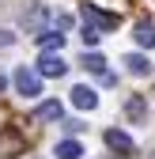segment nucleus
<instances>
[{
	"mask_svg": "<svg viewBox=\"0 0 155 159\" xmlns=\"http://www.w3.org/2000/svg\"><path fill=\"white\" fill-rule=\"evenodd\" d=\"M15 91L23 98H38V95H42V76H38L30 65H19L15 68Z\"/></svg>",
	"mask_w": 155,
	"mask_h": 159,
	"instance_id": "obj_1",
	"label": "nucleus"
},
{
	"mask_svg": "<svg viewBox=\"0 0 155 159\" xmlns=\"http://www.w3.org/2000/svg\"><path fill=\"white\" fill-rule=\"evenodd\" d=\"M102 140H106V148H113L117 155H136V144H132V136H125L121 129H106V133H102Z\"/></svg>",
	"mask_w": 155,
	"mask_h": 159,
	"instance_id": "obj_2",
	"label": "nucleus"
},
{
	"mask_svg": "<svg viewBox=\"0 0 155 159\" xmlns=\"http://www.w3.org/2000/svg\"><path fill=\"white\" fill-rule=\"evenodd\" d=\"M83 15H87V23H91V27H99V30H113V27H117V15L99 11L95 4H83Z\"/></svg>",
	"mask_w": 155,
	"mask_h": 159,
	"instance_id": "obj_3",
	"label": "nucleus"
},
{
	"mask_svg": "<svg viewBox=\"0 0 155 159\" xmlns=\"http://www.w3.org/2000/svg\"><path fill=\"white\" fill-rule=\"evenodd\" d=\"M72 106H80V110H95V106H99V95H95L91 87H83V84H76V87H72Z\"/></svg>",
	"mask_w": 155,
	"mask_h": 159,
	"instance_id": "obj_4",
	"label": "nucleus"
},
{
	"mask_svg": "<svg viewBox=\"0 0 155 159\" xmlns=\"http://www.w3.org/2000/svg\"><path fill=\"white\" fill-rule=\"evenodd\" d=\"M38 72L57 80V76H64V61H61L57 53H42V61H38Z\"/></svg>",
	"mask_w": 155,
	"mask_h": 159,
	"instance_id": "obj_5",
	"label": "nucleus"
},
{
	"mask_svg": "<svg viewBox=\"0 0 155 159\" xmlns=\"http://www.w3.org/2000/svg\"><path fill=\"white\" fill-rule=\"evenodd\" d=\"M64 46V34H57V30H38V49L42 53H57Z\"/></svg>",
	"mask_w": 155,
	"mask_h": 159,
	"instance_id": "obj_6",
	"label": "nucleus"
},
{
	"mask_svg": "<svg viewBox=\"0 0 155 159\" xmlns=\"http://www.w3.org/2000/svg\"><path fill=\"white\" fill-rule=\"evenodd\" d=\"M132 38H136L144 49H151V46H155V23H151V19H140L136 30H132Z\"/></svg>",
	"mask_w": 155,
	"mask_h": 159,
	"instance_id": "obj_7",
	"label": "nucleus"
},
{
	"mask_svg": "<svg viewBox=\"0 0 155 159\" xmlns=\"http://www.w3.org/2000/svg\"><path fill=\"white\" fill-rule=\"evenodd\" d=\"M61 117H64V106L57 102V98H49V102L38 106V121H61Z\"/></svg>",
	"mask_w": 155,
	"mask_h": 159,
	"instance_id": "obj_8",
	"label": "nucleus"
},
{
	"mask_svg": "<svg viewBox=\"0 0 155 159\" xmlns=\"http://www.w3.org/2000/svg\"><path fill=\"white\" fill-rule=\"evenodd\" d=\"M125 65H129L132 76H151V61H148L144 53H129V57H125Z\"/></svg>",
	"mask_w": 155,
	"mask_h": 159,
	"instance_id": "obj_9",
	"label": "nucleus"
},
{
	"mask_svg": "<svg viewBox=\"0 0 155 159\" xmlns=\"http://www.w3.org/2000/svg\"><path fill=\"white\" fill-rule=\"evenodd\" d=\"M57 155H61V159H80L83 148H80V140H61V144H57Z\"/></svg>",
	"mask_w": 155,
	"mask_h": 159,
	"instance_id": "obj_10",
	"label": "nucleus"
},
{
	"mask_svg": "<svg viewBox=\"0 0 155 159\" xmlns=\"http://www.w3.org/2000/svg\"><path fill=\"white\" fill-rule=\"evenodd\" d=\"M80 65H83V68H91L95 76H102V72H106V61H102L99 53H83V57H80Z\"/></svg>",
	"mask_w": 155,
	"mask_h": 159,
	"instance_id": "obj_11",
	"label": "nucleus"
},
{
	"mask_svg": "<svg viewBox=\"0 0 155 159\" xmlns=\"http://www.w3.org/2000/svg\"><path fill=\"white\" fill-rule=\"evenodd\" d=\"M125 114L132 117V121H144V98H140V95H132L129 102H125Z\"/></svg>",
	"mask_w": 155,
	"mask_h": 159,
	"instance_id": "obj_12",
	"label": "nucleus"
},
{
	"mask_svg": "<svg viewBox=\"0 0 155 159\" xmlns=\"http://www.w3.org/2000/svg\"><path fill=\"white\" fill-rule=\"evenodd\" d=\"M80 34H83V42H87V46H99V38H102V30H99V27H91V23H87Z\"/></svg>",
	"mask_w": 155,
	"mask_h": 159,
	"instance_id": "obj_13",
	"label": "nucleus"
},
{
	"mask_svg": "<svg viewBox=\"0 0 155 159\" xmlns=\"http://www.w3.org/2000/svg\"><path fill=\"white\" fill-rule=\"evenodd\" d=\"M11 148H23V140H15V136H0V155H11Z\"/></svg>",
	"mask_w": 155,
	"mask_h": 159,
	"instance_id": "obj_14",
	"label": "nucleus"
},
{
	"mask_svg": "<svg viewBox=\"0 0 155 159\" xmlns=\"http://www.w3.org/2000/svg\"><path fill=\"white\" fill-rule=\"evenodd\" d=\"M15 46V34L11 30H0V49H11Z\"/></svg>",
	"mask_w": 155,
	"mask_h": 159,
	"instance_id": "obj_15",
	"label": "nucleus"
},
{
	"mask_svg": "<svg viewBox=\"0 0 155 159\" xmlns=\"http://www.w3.org/2000/svg\"><path fill=\"white\" fill-rule=\"evenodd\" d=\"M0 91H8V76L4 72H0Z\"/></svg>",
	"mask_w": 155,
	"mask_h": 159,
	"instance_id": "obj_16",
	"label": "nucleus"
}]
</instances>
